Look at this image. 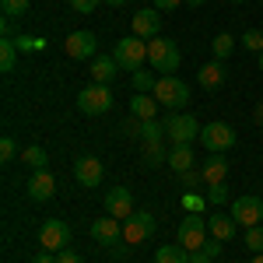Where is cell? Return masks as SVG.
<instances>
[{
  "label": "cell",
  "instance_id": "cell-1",
  "mask_svg": "<svg viewBox=\"0 0 263 263\" xmlns=\"http://www.w3.org/2000/svg\"><path fill=\"white\" fill-rule=\"evenodd\" d=\"M112 60L120 63V70H126V74L141 70L144 63H147V42L137 39V35H126V39L116 42V49H112Z\"/></svg>",
  "mask_w": 263,
  "mask_h": 263
},
{
  "label": "cell",
  "instance_id": "cell-2",
  "mask_svg": "<svg viewBox=\"0 0 263 263\" xmlns=\"http://www.w3.org/2000/svg\"><path fill=\"white\" fill-rule=\"evenodd\" d=\"M179 60H182L179 46L172 39H162V35H158V39L147 42V63H151L158 74H176V70H179Z\"/></svg>",
  "mask_w": 263,
  "mask_h": 263
},
{
  "label": "cell",
  "instance_id": "cell-3",
  "mask_svg": "<svg viewBox=\"0 0 263 263\" xmlns=\"http://www.w3.org/2000/svg\"><path fill=\"white\" fill-rule=\"evenodd\" d=\"M200 123H197V116L193 112H172L168 120H165V137L172 144H193L200 141Z\"/></svg>",
  "mask_w": 263,
  "mask_h": 263
},
{
  "label": "cell",
  "instance_id": "cell-4",
  "mask_svg": "<svg viewBox=\"0 0 263 263\" xmlns=\"http://www.w3.org/2000/svg\"><path fill=\"white\" fill-rule=\"evenodd\" d=\"M78 109H81L84 116H105L109 109H112V91H109V84H88L78 91Z\"/></svg>",
  "mask_w": 263,
  "mask_h": 263
},
{
  "label": "cell",
  "instance_id": "cell-5",
  "mask_svg": "<svg viewBox=\"0 0 263 263\" xmlns=\"http://www.w3.org/2000/svg\"><path fill=\"white\" fill-rule=\"evenodd\" d=\"M151 95L158 99V105H168V109H179V105H190V88H186V81H179V78H172V74H162Z\"/></svg>",
  "mask_w": 263,
  "mask_h": 263
},
{
  "label": "cell",
  "instance_id": "cell-6",
  "mask_svg": "<svg viewBox=\"0 0 263 263\" xmlns=\"http://www.w3.org/2000/svg\"><path fill=\"white\" fill-rule=\"evenodd\" d=\"M176 239H179V246L190 249V253H193V249H203V242H207V214H190V218H182Z\"/></svg>",
  "mask_w": 263,
  "mask_h": 263
},
{
  "label": "cell",
  "instance_id": "cell-7",
  "mask_svg": "<svg viewBox=\"0 0 263 263\" xmlns=\"http://www.w3.org/2000/svg\"><path fill=\"white\" fill-rule=\"evenodd\" d=\"M155 228H158L155 214L137 211L134 218H126V221H123V242H126V246H141V242H147V239L155 235Z\"/></svg>",
  "mask_w": 263,
  "mask_h": 263
},
{
  "label": "cell",
  "instance_id": "cell-8",
  "mask_svg": "<svg viewBox=\"0 0 263 263\" xmlns=\"http://www.w3.org/2000/svg\"><path fill=\"white\" fill-rule=\"evenodd\" d=\"M200 144L211 151V155H224V151L235 144V130H232L228 123L214 120V123H207V126L200 130Z\"/></svg>",
  "mask_w": 263,
  "mask_h": 263
},
{
  "label": "cell",
  "instance_id": "cell-9",
  "mask_svg": "<svg viewBox=\"0 0 263 263\" xmlns=\"http://www.w3.org/2000/svg\"><path fill=\"white\" fill-rule=\"evenodd\" d=\"M39 242L46 246L49 253H63V249L70 246V224L60 221V218H49L39 232Z\"/></svg>",
  "mask_w": 263,
  "mask_h": 263
},
{
  "label": "cell",
  "instance_id": "cell-10",
  "mask_svg": "<svg viewBox=\"0 0 263 263\" xmlns=\"http://www.w3.org/2000/svg\"><path fill=\"white\" fill-rule=\"evenodd\" d=\"M74 179L81 182L84 190H99L102 179H105V165L95 158V155H84L74 162Z\"/></svg>",
  "mask_w": 263,
  "mask_h": 263
},
{
  "label": "cell",
  "instance_id": "cell-11",
  "mask_svg": "<svg viewBox=\"0 0 263 263\" xmlns=\"http://www.w3.org/2000/svg\"><path fill=\"white\" fill-rule=\"evenodd\" d=\"M232 218L246 228H253V224H263V200L260 197H239V200H232V211H228Z\"/></svg>",
  "mask_w": 263,
  "mask_h": 263
},
{
  "label": "cell",
  "instance_id": "cell-12",
  "mask_svg": "<svg viewBox=\"0 0 263 263\" xmlns=\"http://www.w3.org/2000/svg\"><path fill=\"white\" fill-rule=\"evenodd\" d=\"M130 25H134V35H137V39H147V42L158 39V35H162V11H158V7H144V11L134 14Z\"/></svg>",
  "mask_w": 263,
  "mask_h": 263
},
{
  "label": "cell",
  "instance_id": "cell-13",
  "mask_svg": "<svg viewBox=\"0 0 263 263\" xmlns=\"http://www.w3.org/2000/svg\"><path fill=\"white\" fill-rule=\"evenodd\" d=\"M105 214H109V218H120V221L134 218V214H137V211H134V193H130L126 186L109 190V193H105Z\"/></svg>",
  "mask_w": 263,
  "mask_h": 263
},
{
  "label": "cell",
  "instance_id": "cell-14",
  "mask_svg": "<svg viewBox=\"0 0 263 263\" xmlns=\"http://www.w3.org/2000/svg\"><path fill=\"white\" fill-rule=\"evenodd\" d=\"M28 197L35 203H46V200H53L57 197V179H53V172L49 168H39V172H32V179H28Z\"/></svg>",
  "mask_w": 263,
  "mask_h": 263
},
{
  "label": "cell",
  "instance_id": "cell-15",
  "mask_svg": "<svg viewBox=\"0 0 263 263\" xmlns=\"http://www.w3.org/2000/svg\"><path fill=\"white\" fill-rule=\"evenodd\" d=\"M95 35L91 32H70L67 42H63V49H67V57L70 60H95Z\"/></svg>",
  "mask_w": 263,
  "mask_h": 263
},
{
  "label": "cell",
  "instance_id": "cell-16",
  "mask_svg": "<svg viewBox=\"0 0 263 263\" xmlns=\"http://www.w3.org/2000/svg\"><path fill=\"white\" fill-rule=\"evenodd\" d=\"M207 232H211L218 242H232V239H235V232H239V221H235L232 214L214 211V214H207Z\"/></svg>",
  "mask_w": 263,
  "mask_h": 263
},
{
  "label": "cell",
  "instance_id": "cell-17",
  "mask_svg": "<svg viewBox=\"0 0 263 263\" xmlns=\"http://www.w3.org/2000/svg\"><path fill=\"white\" fill-rule=\"evenodd\" d=\"M120 235H123L120 218H99V221L91 224V239H95L99 246H112Z\"/></svg>",
  "mask_w": 263,
  "mask_h": 263
},
{
  "label": "cell",
  "instance_id": "cell-18",
  "mask_svg": "<svg viewBox=\"0 0 263 263\" xmlns=\"http://www.w3.org/2000/svg\"><path fill=\"white\" fill-rule=\"evenodd\" d=\"M130 116L134 120H155L158 116V99L155 95H144V91L130 95Z\"/></svg>",
  "mask_w": 263,
  "mask_h": 263
},
{
  "label": "cell",
  "instance_id": "cell-19",
  "mask_svg": "<svg viewBox=\"0 0 263 263\" xmlns=\"http://www.w3.org/2000/svg\"><path fill=\"white\" fill-rule=\"evenodd\" d=\"M200 172H203V186L224 182L228 179V162H224V155H211V158L200 165Z\"/></svg>",
  "mask_w": 263,
  "mask_h": 263
},
{
  "label": "cell",
  "instance_id": "cell-20",
  "mask_svg": "<svg viewBox=\"0 0 263 263\" xmlns=\"http://www.w3.org/2000/svg\"><path fill=\"white\" fill-rule=\"evenodd\" d=\"M168 168H176V172L197 168V158H193V144H172V151H168Z\"/></svg>",
  "mask_w": 263,
  "mask_h": 263
},
{
  "label": "cell",
  "instance_id": "cell-21",
  "mask_svg": "<svg viewBox=\"0 0 263 263\" xmlns=\"http://www.w3.org/2000/svg\"><path fill=\"white\" fill-rule=\"evenodd\" d=\"M197 78H200V88H207V91H218V88L224 84V78H228V74H224L221 60H214V63H203Z\"/></svg>",
  "mask_w": 263,
  "mask_h": 263
},
{
  "label": "cell",
  "instance_id": "cell-22",
  "mask_svg": "<svg viewBox=\"0 0 263 263\" xmlns=\"http://www.w3.org/2000/svg\"><path fill=\"white\" fill-rule=\"evenodd\" d=\"M116 70H120V63L112 60V57H95L91 60V78H95V84H109L116 78Z\"/></svg>",
  "mask_w": 263,
  "mask_h": 263
},
{
  "label": "cell",
  "instance_id": "cell-23",
  "mask_svg": "<svg viewBox=\"0 0 263 263\" xmlns=\"http://www.w3.org/2000/svg\"><path fill=\"white\" fill-rule=\"evenodd\" d=\"M155 263H190V249H182L179 242L176 246H158Z\"/></svg>",
  "mask_w": 263,
  "mask_h": 263
},
{
  "label": "cell",
  "instance_id": "cell-24",
  "mask_svg": "<svg viewBox=\"0 0 263 263\" xmlns=\"http://www.w3.org/2000/svg\"><path fill=\"white\" fill-rule=\"evenodd\" d=\"M14 63H18V42L14 39H0V70L11 74Z\"/></svg>",
  "mask_w": 263,
  "mask_h": 263
},
{
  "label": "cell",
  "instance_id": "cell-25",
  "mask_svg": "<svg viewBox=\"0 0 263 263\" xmlns=\"http://www.w3.org/2000/svg\"><path fill=\"white\" fill-rule=\"evenodd\" d=\"M21 162L28 165L32 172H39V168H46V162H49V155H46V147H39V144H32V147H25V151H21Z\"/></svg>",
  "mask_w": 263,
  "mask_h": 263
},
{
  "label": "cell",
  "instance_id": "cell-26",
  "mask_svg": "<svg viewBox=\"0 0 263 263\" xmlns=\"http://www.w3.org/2000/svg\"><path fill=\"white\" fill-rule=\"evenodd\" d=\"M168 162V151L162 147V141H144V165L155 168V165Z\"/></svg>",
  "mask_w": 263,
  "mask_h": 263
},
{
  "label": "cell",
  "instance_id": "cell-27",
  "mask_svg": "<svg viewBox=\"0 0 263 263\" xmlns=\"http://www.w3.org/2000/svg\"><path fill=\"white\" fill-rule=\"evenodd\" d=\"M211 49H214V57H218V60H228V57L235 53V35L218 32V35H214V42H211Z\"/></svg>",
  "mask_w": 263,
  "mask_h": 263
},
{
  "label": "cell",
  "instance_id": "cell-28",
  "mask_svg": "<svg viewBox=\"0 0 263 263\" xmlns=\"http://www.w3.org/2000/svg\"><path fill=\"white\" fill-rule=\"evenodd\" d=\"M137 137H141V141H162V137H165V123H158V120H141Z\"/></svg>",
  "mask_w": 263,
  "mask_h": 263
},
{
  "label": "cell",
  "instance_id": "cell-29",
  "mask_svg": "<svg viewBox=\"0 0 263 263\" xmlns=\"http://www.w3.org/2000/svg\"><path fill=\"white\" fill-rule=\"evenodd\" d=\"M130 78H134V88L144 91V95H151V91H155V84H158V78H155L151 70H134Z\"/></svg>",
  "mask_w": 263,
  "mask_h": 263
},
{
  "label": "cell",
  "instance_id": "cell-30",
  "mask_svg": "<svg viewBox=\"0 0 263 263\" xmlns=\"http://www.w3.org/2000/svg\"><path fill=\"white\" fill-rule=\"evenodd\" d=\"M242 46L249 49V53L260 57V53H263V32H260V28H246V32H242Z\"/></svg>",
  "mask_w": 263,
  "mask_h": 263
},
{
  "label": "cell",
  "instance_id": "cell-31",
  "mask_svg": "<svg viewBox=\"0 0 263 263\" xmlns=\"http://www.w3.org/2000/svg\"><path fill=\"white\" fill-rule=\"evenodd\" d=\"M203 197H207L211 207H221V203H228V186H224V182H214V186H207Z\"/></svg>",
  "mask_w": 263,
  "mask_h": 263
},
{
  "label": "cell",
  "instance_id": "cell-32",
  "mask_svg": "<svg viewBox=\"0 0 263 263\" xmlns=\"http://www.w3.org/2000/svg\"><path fill=\"white\" fill-rule=\"evenodd\" d=\"M246 249H253V253H263V224H253V228H246Z\"/></svg>",
  "mask_w": 263,
  "mask_h": 263
},
{
  "label": "cell",
  "instance_id": "cell-33",
  "mask_svg": "<svg viewBox=\"0 0 263 263\" xmlns=\"http://www.w3.org/2000/svg\"><path fill=\"white\" fill-rule=\"evenodd\" d=\"M182 207H186L190 214H200L203 207H211V203H207V197H197V193L186 190V193H182Z\"/></svg>",
  "mask_w": 263,
  "mask_h": 263
},
{
  "label": "cell",
  "instance_id": "cell-34",
  "mask_svg": "<svg viewBox=\"0 0 263 263\" xmlns=\"http://www.w3.org/2000/svg\"><path fill=\"white\" fill-rule=\"evenodd\" d=\"M0 7H4V18H21L28 11V0H0Z\"/></svg>",
  "mask_w": 263,
  "mask_h": 263
},
{
  "label": "cell",
  "instance_id": "cell-35",
  "mask_svg": "<svg viewBox=\"0 0 263 263\" xmlns=\"http://www.w3.org/2000/svg\"><path fill=\"white\" fill-rule=\"evenodd\" d=\"M18 158V144H14V137H4L0 141V162L7 165V162H14Z\"/></svg>",
  "mask_w": 263,
  "mask_h": 263
},
{
  "label": "cell",
  "instance_id": "cell-36",
  "mask_svg": "<svg viewBox=\"0 0 263 263\" xmlns=\"http://www.w3.org/2000/svg\"><path fill=\"white\" fill-rule=\"evenodd\" d=\"M179 179H182L186 190H197V186L203 182V172H200V168H186V172H179Z\"/></svg>",
  "mask_w": 263,
  "mask_h": 263
},
{
  "label": "cell",
  "instance_id": "cell-37",
  "mask_svg": "<svg viewBox=\"0 0 263 263\" xmlns=\"http://www.w3.org/2000/svg\"><path fill=\"white\" fill-rule=\"evenodd\" d=\"M99 4H102V0H70V7H74L78 14H91Z\"/></svg>",
  "mask_w": 263,
  "mask_h": 263
},
{
  "label": "cell",
  "instance_id": "cell-38",
  "mask_svg": "<svg viewBox=\"0 0 263 263\" xmlns=\"http://www.w3.org/2000/svg\"><path fill=\"white\" fill-rule=\"evenodd\" d=\"M190 263H214V256H211L207 249H193V253H190Z\"/></svg>",
  "mask_w": 263,
  "mask_h": 263
},
{
  "label": "cell",
  "instance_id": "cell-39",
  "mask_svg": "<svg viewBox=\"0 0 263 263\" xmlns=\"http://www.w3.org/2000/svg\"><path fill=\"white\" fill-rule=\"evenodd\" d=\"M57 263H84L74 249H63V253H57Z\"/></svg>",
  "mask_w": 263,
  "mask_h": 263
},
{
  "label": "cell",
  "instance_id": "cell-40",
  "mask_svg": "<svg viewBox=\"0 0 263 263\" xmlns=\"http://www.w3.org/2000/svg\"><path fill=\"white\" fill-rule=\"evenodd\" d=\"M179 4H186V0H155V7H158V11H176Z\"/></svg>",
  "mask_w": 263,
  "mask_h": 263
},
{
  "label": "cell",
  "instance_id": "cell-41",
  "mask_svg": "<svg viewBox=\"0 0 263 263\" xmlns=\"http://www.w3.org/2000/svg\"><path fill=\"white\" fill-rule=\"evenodd\" d=\"M32 263H57V256H53L49 249H42V253H35V256H32Z\"/></svg>",
  "mask_w": 263,
  "mask_h": 263
},
{
  "label": "cell",
  "instance_id": "cell-42",
  "mask_svg": "<svg viewBox=\"0 0 263 263\" xmlns=\"http://www.w3.org/2000/svg\"><path fill=\"white\" fill-rule=\"evenodd\" d=\"M203 249H207V253H211L214 260L221 256V242H218V239H211V242H203Z\"/></svg>",
  "mask_w": 263,
  "mask_h": 263
},
{
  "label": "cell",
  "instance_id": "cell-43",
  "mask_svg": "<svg viewBox=\"0 0 263 263\" xmlns=\"http://www.w3.org/2000/svg\"><path fill=\"white\" fill-rule=\"evenodd\" d=\"M256 123H260V126H263V102H260V105H256Z\"/></svg>",
  "mask_w": 263,
  "mask_h": 263
},
{
  "label": "cell",
  "instance_id": "cell-44",
  "mask_svg": "<svg viewBox=\"0 0 263 263\" xmlns=\"http://www.w3.org/2000/svg\"><path fill=\"white\" fill-rule=\"evenodd\" d=\"M105 4H109V7H123L126 0H105Z\"/></svg>",
  "mask_w": 263,
  "mask_h": 263
},
{
  "label": "cell",
  "instance_id": "cell-45",
  "mask_svg": "<svg viewBox=\"0 0 263 263\" xmlns=\"http://www.w3.org/2000/svg\"><path fill=\"white\" fill-rule=\"evenodd\" d=\"M186 4H190V7H200V4H207V0H186Z\"/></svg>",
  "mask_w": 263,
  "mask_h": 263
},
{
  "label": "cell",
  "instance_id": "cell-46",
  "mask_svg": "<svg viewBox=\"0 0 263 263\" xmlns=\"http://www.w3.org/2000/svg\"><path fill=\"white\" fill-rule=\"evenodd\" d=\"M253 263H263V253H256V256H253Z\"/></svg>",
  "mask_w": 263,
  "mask_h": 263
},
{
  "label": "cell",
  "instance_id": "cell-47",
  "mask_svg": "<svg viewBox=\"0 0 263 263\" xmlns=\"http://www.w3.org/2000/svg\"><path fill=\"white\" fill-rule=\"evenodd\" d=\"M260 74H263V53H260Z\"/></svg>",
  "mask_w": 263,
  "mask_h": 263
},
{
  "label": "cell",
  "instance_id": "cell-48",
  "mask_svg": "<svg viewBox=\"0 0 263 263\" xmlns=\"http://www.w3.org/2000/svg\"><path fill=\"white\" fill-rule=\"evenodd\" d=\"M232 4H246V0H232Z\"/></svg>",
  "mask_w": 263,
  "mask_h": 263
}]
</instances>
